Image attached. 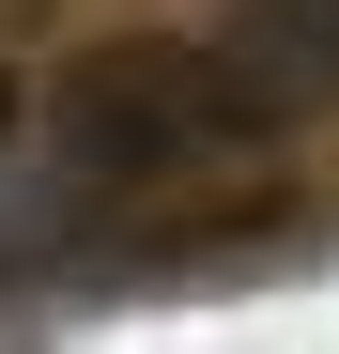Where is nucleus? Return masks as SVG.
Wrapping results in <instances>:
<instances>
[{
  "label": "nucleus",
  "instance_id": "nucleus-3",
  "mask_svg": "<svg viewBox=\"0 0 339 354\" xmlns=\"http://www.w3.org/2000/svg\"><path fill=\"white\" fill-rule=\"evenodd\" d=\"M16 124H31V77H16V62H0V139H16Z\"/></svg>",
  "mask_w": 339,
  "mask_h": 354
},
{
  "label": "nucleus",
  "instance_id": "nucleus-1",
  "mask_svg": "<svg viewBox=\"0 0 339 354\" xmlns=\"http://www.w3.org/2000/svg\"><path fill=\"white\" fill-rule=\"evenodd\" d=\"M46 124H62V169H77V185H170V169L232 154L262 124V93L232 77V46L124 31V46H77V62H62Z\"/></svg>",
  "mask_w": 339,
  "mask_h": 354
},
{
  "label": "nucleus",
  "instance_id": "nucleus-2",
  "mask_svg": "<svg viewBox=\"0 0 339 354\" xmlns=\"http://www.w3.org/2000/svg\"><path fill=\"white\" fill-rule=\"evenodd\" d=\"M232 77L262 108H309L339 77V0H232Z\"/></svg>",
  "mask_w": 339,
  "mask_h": 354
}]
</instances>
